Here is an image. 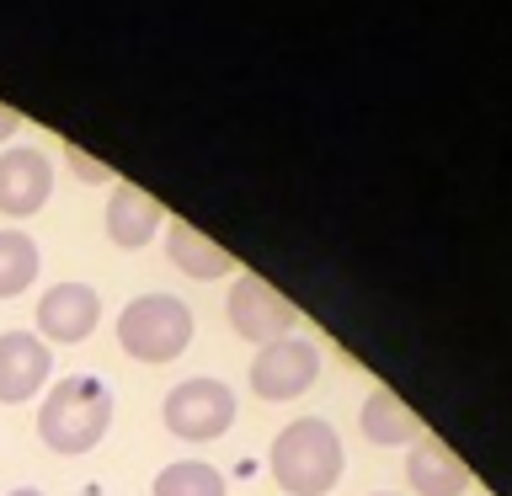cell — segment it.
<instances>
[{
	"label": "cell",
	"instance_id": "obj_4",
	"mask_svg": "<svg viewBox=\"0 0 512 496\" xmlns=\"http://www.w3.org/2000/svg\"><path fill=\"white\" fill-rule=\"evenodd\" d=\"M160 416H166L171 438H182V443H214V438H224V432L235 427V390L224 379H182L166 395Z\"/></svg>",
	"mask_w": 512,
	"mask_h": 496
},
{
	"label": "cell",
	"instance_id": "obj_19",
	"mask_svg": "<svg viewBox=\"0 0 512 496\" xmlns=\"http://www.w3.org/2000/svg\"><path fill=\"white\" fill-rule=\"evenodd\" d=\"M379 496H395V491H379Z\"/></svg>",
	"mask_w": 512,
	"mask_h": 496
},
{
	"label": "cell",
	"instance_id": "obj_6",
	"mask_svg": "<svg viewBox=\"0 0 512 496\" xmlns=\"http://www.w3.org/2000/svg\"><path fill=\"white\" fill-rule=\"evenodd\" d=\"M320 379V347L304 342V336H283V342H267L251 358V390L262 400H294Z\"/></svg>",
	"mask_w": 512,
	"mask_h": 496
},
{
	"label": "cell",
	"instance_id": "obj_8",
	"mask_svg": "<svg viewBox=\"0 0 512 496\" xmlns=\"http://www.w3.org/2000/svg\"><path fill=\"white\" fill-rule=\"evenodd\" d=\"M48 198H54V166L32 144H11L0 155V214L32 219Z\"/></svg>",
	"mask_w": 512,
	"mask_h": 496
},
{
	"label": "cell",
	"instance_id": "obj_16",
	"mask_svg": "<svg viewBox=\"0 0 512 496\" xmlns=\"http://www.w3.org/2000/svg\"><path fill=\"white\" fill-rule=\"evenodd\" d=\"M64 160H70V171H75L86 187H96V182H112V171L102 166V160H91L86 150H75V144H64Z\"/></svg>",
	"mask_w": 512,
	"mask_h": 496
},
{
	"label": "cell",
	"instance_id": "obj_18",
	"mask_svg": "<svg viewBox=\"0 0 512 496\" xmlns=\"http://www.w3.org/2000/svg\"><path fill=\"white\" fill-rule=\"evenodd\" d=\"M6 496H43L38 486H16V491H6Z\"/></svg>",
	"mask_w": 512,
	"mask_h": 496
},
{
	"label": "cell",
	"instance_id": "obj_17",
	"mask_svg": "<svg viewBox=\"0 0 512 496\" xmlns=\"http://www.w3.org/2000/svg\"><path fill=\"white\" fill-rule=\"evenodd\" d=\"M16 128H22V118H16V112H11L6 102H0V139H11Z\"/></svg>",
	"mask_w": 512,
	"mask_h": 496
},
{
	"label": "cell",
	"instance_id": "obj_2",
	"mask_svg": "<svg viewBox=\"0 0 512 496\" xmlns=\"http://www.w3.org/2000/svg\"><path fill=\"white\" fill-rule=\"evenodd\" d=\"M107 427H112V395H107L102 379L70 374L43 395L38 438H43V448H54V454H64V459L91 454V448L107 438Z\"/></svg>",
	"mask_w": 512,
	"mask_h": 496
},
{
	"label": "cell",
	"instance_id": "obj_5",
	"mask_svg": "<svg viewBox=\"0 0 512 496\" xmlns=\"http://www.w3.org/2000/svg\"><path fill=\"white\" fill-rule=\"evenodd\" d=\"M224 310H230L235 336H246V342H256V347L283 342V336H294V326H299V310L267 278H256V272H240L230 299H224Z\"/></svg>",
	"mask_w": 512,
	"mask_h": 496
},
{
	"label": "cell",
	"instance_id": "obj_15",
	"mask_svg": "<svg viewBox=\"0 0 512 496\" xmlns=\"http://www.w3.org/2000/svg\"><path fill=\"white\" fill-rule=\"evenodd\" d=\"M224 491H230L224 475L214 470V464H203V459L166 464V470L155 475V486H150V496H224Z\"/></svg>",
	"mask_w": 512,
	"mask_h": 496
},
{
	"label": "cell",
	"instance_id": "obj_14",
	"mask_svg": "<svg viewBox=\"0 0 512 496\" xmlns=\"http://www.w3.org/2000/svg\"><path fill=\"white\" fill-rule=\"evenodd\" d=\"M38 267H43L38 240L27 230H0V299L27 294L32 278H38Z\"/></svg>",
	"mask_w": 512,
	"mask_h": 496
},
{
	"label": "cell",
	"instance_id": "obj_12",
	"mask_svg": "<svg viewBox=\"0 0 512 496\" xmlns=\"http://www.w3.org/2000/svg\"><path fill=\"white\" fill-rule=\"evenodd\" d=\"M166 256H171V267H182L187 278H198V283H214V278H230L235 272V256L182 219H171V230H166Z\"/></svg>",
	"mask_w": 512,
	"mask_h": 496
},
{
	"label": "cell",
	"instance_id": "obj_10",
	"mask_svg": "<svg viewBox=\"0 0 512 496\" xmlns=\"http://www.w3.org/2000/svg\"><path fill=\"white\" fill-rule=\"evenodd\" d=\"M406 480H411L416 496H464V491H470V470H464V459L443 438H432V432H422V438L411 443Z\"/></svg>",
	"mask_w": 512,
	"mask_h": 496
},
{
	"label": "cell",
	"instance_id": "obj_3",
	"mask_svg": "<svg viewBox=\"0 0 512 496\" xmlns=\"http://www.w3.org/2000/svg\"><path fill=\"white\" fill-rule=\"evenodd\" d=\"M192 310L176 294H139L118 315V347L139 363H171L192 347Z\"/></svg>",
	"mask_w": 512,
	"mask_h": 496
},
{
	"label": "cell",
	"instance_id": "obj_7",
	"mask_svg": "<svg viewBox=\"0 0 512 496\" xmlns=\"http://www.w3.org/2000/svg\"><path fill=\"white\" fill-rule=\"evenodd\" d=\"M102 326V294L91 283H54L38 299V336L43 342H86Z\"/></svg>",
	"mask_w": 512,
	"mask_h": 496
},
{
	"label": "cell",
	"instance_id": "obj_1",
	"mask_svg": "<svg viewBox=\"0 0 512 496\" xmlns=\"http://www.w3.org/2000/svg\"><path fill=\"white\" fill-rule=\"evenodd\" d=\"M272 480H278V491L288 496H326L336 480L347 470V454H342V438H336V427L326 416H299V422H288L278 438H272Z\"/></svg>",
	"mask_w": 512,
	"mask_h": 496
},
{
	"label": "cell",
	"instance_id": "obj_13",
	"mask_svg": "<svg viewBox=\"0 0 512 496\" xmlns=\"http://www.w3.org/2000/svg\"><path fill=\"white\" fill-rule=\"evenodd\" d=\"M358 427H363V438L379 443V448H400V443L422 438V416H416L395 390H374V395H368L363 411H358Z\"/></svg>",
	"mask_w": 512,
	"mask_h": 496
},
{
	"label": "cell",
	"instance_id": "obj_11",
	"mask_svg": "<svg viewBox=\"0 0 512 496\" xmlns=\"http://www.w3.org/2000/svg\"><path fill=\"white\" fill-rule=\"evenodd\" d=\"M160 224H166V214H160V203H155L144 187H134V182H118V187H112V203H107V240H112L118 251L150 246Z\"/></svg>",
	"mask_w": 512,
	"mask_h": 496
},
{
	"label": "cell",
	"instance_id": "obj_9",
	"mask_svg": "<svg viewBox=\"0 0 512 496\" xmlns=\"http://www.w3.org/2000/svg\"><path fill=\"white\" fill-rule=\"evenodd\" d=\"M54 374V352L38 331H6L0 336V406H22Z\"/></svg>",
	"mask_w": 512,
	"mask_h": 496
}]
</instances>
